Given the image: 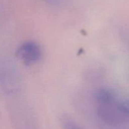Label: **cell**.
<instances>
[{"instance_id":"obj_3","label":"cell","mask_w":129,"mask_h":129,"mask_svg":"<svg viewBox=\"0 0 129 129\" xmlns=\"http://www.w3.org/2000/svg\"><path fill=\"white\" fill-rule=\"evenodd\" d=\"M65 128L66 129H83L79 125H76L74 122L72 121H67L65 123Z\"/></svg>"},{"instance_id":"obj_2","label":"cell","mask_w":129,"mask_h":129,"mask_svg":"<svg viewBox=\"0 0 129 129\" xmlns=\"http://www.w3.org/2000/svg\"><path fill=\"white\" fill-rule=\"evenodd\" d=\"M119 108L122 114L125 117L129 118V99L120 101Z\"/></svg>"},{"instance_id":"obj_1","label":"cell","mask_w":129,"mask_h":129,"mask_svg":"<svg viewBox=\"0 0 129 129\" xmlns=\"http://www.w3.org/2000/svg\"><path fill=\"white\" fill-rule=\"evenodd\" d=\"M17 58L26 65H31L41 59L42 51L38 43L28 40L20 44L16 51Z\"/></svg>"}]
</instances>
